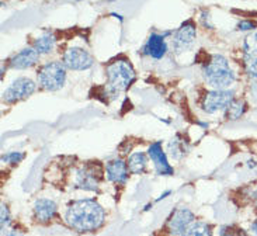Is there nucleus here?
Returning a JSON list of instances; mask_svg holds the SVG:
<instances>
[{
    "mask_svg": "<svg viewBox=\"0 0 257 236\" xmlns=\"http://www.w3.org/2000/svg\"><path fill=\"white\" fill-rule=\"evenodd\" d=\"M104 218V209L94 200H77L72 202L65 214L68 225L79 232L97 229L103 225Z\"/></svg>",
    "mask_w": 257,
    "mask_h": 236,
    "instance_id": "1",
    "label": "nucleus"
},
{
    "mask_svg": "<svg viewBox=\"0 0 257 236\" xmlns=\"http://www.w3.org/2000/svg\"><path fill=\"white\" fill-rule=\"evenodd\" d=\"M207 83L214 87V90H228L230 84L235 82V75L230 69L228 59L222 55H212L209 62L202 69Z\"/></svg>",
    "mask_w": 257,
    "mask_h": 236,
    "instance_id": "2",
    "label": "nucleus"
},
{
    "mask_svg": "<svg viewBox=\"0 0 257 236\" xmlns=\"http://www.w3.org/2000/svg\"><path fill=\"white\" fill-rule=\"evenodd\" d=\"M107 89L105 91L115 97L125 91L135 80V70L128 61H115L107 66Z\"/></svg>",
    "mask_w": 257,
    "mask_h": 236,
    "instance_id": "3",
    "label": "nucleus"
},
{
    "mask_svg": "<svg viewBox=\"0 0 257 236\" xmlns=\"http://www.w3.org/2000/svg\"><path fill=\"white\" fill-rule=\"evenodd\" d=\"M66 79L65 65L61 62H48L38 72V84L49 91L59 90Z\"/></svg>",
    "mask_w": 257,
    "mask_h": 236,
    "instance_id": "4",
    "label": "nucleus"
},
{
    "mask_svg": "<svg viewBox=\"0 0 257 236\" xmlns=\"http://www.w3.org/2000/svg\"><path fill=\"white\" fill-rule=\"evenodd\" d=\"M63 65L65 68L72 70H86L93 66V56L83 48L73 47L63 54Z\"/></svg>",
    "mask_w": 257,
    "mask_h": 236,
    "instance_id": "5",
    "label": "nucleus"
},
{
    "mask_svg": "<svg viewBox=\"0 0 257 236\" xmlns=\"http://www.w3.org/2000/svg\"><path fill=\"white\" fill-rule=\"evenodd\" d=\"M233 100L235 98L232 90H212L205 94L202 101V108L208 114H214L221 110H226Z\"/></svg>",
    "mask_w": 257,
    "mask_h": 236,
    "instance_id": "6",
    "label": "nucleus"
},
{
    "mask_svg": "<svg viewBox=\"0 0 257 236\" xmlns=\"http://www.w3.org/2000/svg\"><path fill=\"white\" fill-rule=\"evenodd\" d=\"M37 84L28 79V77H20L17 80H14L13 83L7 87L5 93H3V100L6 103H14V101H19L23 98L31 96L35 91Z\"/></svg>",
    "mask_w": 257,
    "mask_h": 236,
    "instance_id": "7",
    "label": "nucleus"
},
{
    "mask_svg": "<svg viewBox=\"0 0 257 236\" xmlns=\"http://www.w3.org/2000/svg\"><path fill=\"white\" fill-rule=\"evenodd\" d=\"M197 37V30L193 21H186L184 24H181V27L174 33L173 37V49L180 54L186 52L193 47Z\"/></svg>",
    "mask_w": 257,
    "mask_h": 236,
    "instance_id": "8",
    "label": "nucleus"
},
{
    "mask_svg": "<svg viewBox=\"0 0 257 236\" xmlns=\"http://www.w3.org/2000/svg\"><path fill=\"white\" fill-rule=\"evenodd\" d=\"M194 214L188 208H177L167 221V229L174 236H181L191 223L194 222Z\"/></svg>",
    "mask_w": 257,
    "mask_h": 236,
    "instance_id": "9",
    "label": "nucleus"
},
{
    "mask_svg": "<svg viewBox=\"0 0 257 236\" xmlns=\"http://www.w3.org/2000/svg\"><path fill=\"white\" fill-rule=\"evenodd\" d=\"M243 62L246 72L251 77L257 79V33L244 38Z\"/></svg>",
    "mask_w": 257,
    "mask_h": 236,
    "instance_id": "10",
    "label": "nucleus"
},
{
    "mask_svg": "<svg viewBox=\"0 0 257 236\" xmlns=\"http://www.w3.org/2000/svg\"><path fill=\"white\" fill-rule=\"evenodd\" d=\"M148 155L155 163L158 174H160V176H172L174 173V169L169 165L166 153L163 152L160 142H153L148 149Z\"/></svg>",
    "mask_w": 257,
    "mask_h": 236,
    "instance_id": "11",
    "label": "nucleus"
},
{
    "mask_svg": "<svg viewBox=\"0 0 257 236\" xmlns=\"http://www.w3.org/2000/svg\"><path fill=\"white\" fill-rule=\"evenodd\" d=\"M169 34L170 33H165L163 35L156 34V33L151 34L144 47V54L151 56L153 59H162L167 52V44L165 41V37Z\"/></svg>",
    "mask_w": 257,
    "mask_h": 236,
    "instance_id": "12",
    "label": "nucleus"
},
{
    "mask_svg": "<svg viewBox=\"0 0 257 236\" xmlns=\"http://www.w3.org/2000/svg\"><path fill=\"white\" fill-rule=\"evenodd\" d=\"M128 165L122 159H112L105 165L108 180L115 184H124L128 179Z\"/></svg>",
    "mask_w": 257,
    "mask_h": 236,
    "instance_id": "13",
    "label": "nucleus"
},
{
    "mask_svg": "<svg viewBox=\"0 0 257 236\" xmlns=\"http://www.w3.org/2000/svg\"><path fill=\"white\" fill-rule=\"evenodd\" d=\"M40 59V54L34 48H24L21 49L19 54L10 59V68L13 69H27L34 66Z\"/></svg>",
    "mask_w": 257,
    "mask_h": 236,
    "instance_id": "14",
    "label": "nucleus"
},
{
    "mask_svg": "<svg viewBox=\"0 0 257 236\" xmlns=\"http://www.w3.org/2000/svg\"><path fill=\"white\" fill-rule=\"evenodd\" d=\"M56 204L48 198H41L34 204V215L40 222H48L56 214Z\"/></svg>",
    "mask_w": 257,
    "mask_h": 236,
    "instance_id": "15",
    "label": "nucleus"
},
{
    "mask_svg": "<svg viewBox=\"0 0 257 236\" xmlns=\"http://www.w3.org/2000/svg\"><path fill=\"white\" fill-rule=\"evenodd\" d=\"M76 187L86 190V191H97L98 180L97 177L93 174V172L87 169H80L76 174Z\"/></svg>",
    "mask_w": 257,
    "mask_h": 236,
    "instance_id": "16",
    "label": "nucleus"
},
{
    "mask_svg": "<svg viewBox=\"0 0 257 236\" xmlns=\"http://www.w3.org/2000/svg\"><path fill=\"white\" fill-rule=\"evenodd\" d=\"M146 163H148V159H146L145 153L137 152L130 156V159H128V169H130L131 173L141 174L145 172Z\"/></svg>",
    "mask_w": 257,
    "mask_h": 236,
    "instance_id": "17",
    "label": "nucleus"
},
{
    "mask_svg": "<svg viewBox=\"0 0 257 236\" xmlns=\"http://www.w3.org/2000/svg\"><path fill=\"white\" fill-rule=\"evenodd\" d=\"M188 151V145L186 142V139H183L180 135H177L176 138H173L169 142V152L173 156L174 159H181Z\"/></svg>",
    "mask_w": 257,
    "mask_h": 236,
    "instance_id": "18",
    "label": "nucleus"
},
{
    "mask_svg": "<svg viewBox=\"0 0 257 236\" xmlns=\"http://www.w3.org/2000/svg\"><path fill=\"white\" fill-rule=\"evenodd\" d=\"M55 47V37L52 34H45L34 41V49L38 54H49Z\"/></svg>",
    "mask_w": 257,
    "mask_h": 236,
    "instance_id": "19",
    "label": "nucleus"
},
{
    "mask_svg": "<svg viewBox=\"0 0 257 236\" xmlns=\"http://www.w3.org/2000/svg\"><path fill=\"white\" fill-rule=\"evenodd\" d=\"M181 236H212L211 226L204 222H193Z\"/></svg>",
    "mask_w": 257,
    "mask_h": 236,
    "instance_id": "20",
    "label": "nucleus"
},
{
    "mask_svg": "<svg viewBox=\"0 0 257 236\" xmlns=\"http://www.w3.org/2000/svg\"><path fill=\"white\" fill-rule=\"evenodd\" d=\"M226 110H228V118L237 120V118L242 117L243 112L246 111V104H244L243 101H240V100H233Z\"/></svg>",
    "mask_w": 257,
    "mask_h": 236,
    "instance_id": "21",
    "label": "nucleus"
},
{
    "mask_svg": "<svg viewBox=\"0 0 257 236\" xmlns=\"http://www.w3.org/2000/svg\"><path fill=\"white\" fill-rule=\"evenodd\" d=\"M23 159H24V153L23 152H9L2 156V162L12 163V165H16V163H19Z\"/></svg>",
    "mask_w": 257,
    "mask_h": 236,
    "instance_id": "22",
    "label": "nucleus"
},
{
    "mask_svg": "<svg viewBox=\"0 0 257 236\" xmlns=\"http://www.w3.org/2000/svg\"><path fill=\"white\" fill-rule=\"evenodd\" d=\"M219 236H247L243 229H239L236 226H222L219 230Z\"/></svg>",
    "mask_w": 257,
    "mask_h": 236,
    "instance_id": "23",
    "label": "nucleus"
},
{
    "mask_svg": "<svg viewBox=\"0 0 257 236\" xmlns=\"http://www.w3.org/2000/svg\"><path fill=\"white\" fill-rule=\"evenodd\" d=\"M0 212H2V229H5L7 225L10 223V212H9L7 205L2 204V209H0Z\"/></svg>",
    "mask_w": 257,
    "mask_h": 236,
    "instance_id": "24",
    "label": "nucleus"
},
{
    "mask_svg": "<svg viewBox=\"0 0 257 236\" xmlns=\"http://www.w3.org/2000/svg\"><path fill=\"white\" fill-rule=\"evenodd\" d=\"M254 28H256V23L249 20L240 21L237 24V30H240V31H250V30H254Z\"/></svg>",
    "mask_w": 257,
    "mask_h": 236,
    "instance_id": "25",
    "label": "nucleus"
},
{
    "mask_svg": "<svg viewBox=\"0 0 257 236\" xmlns=\"http://www.w3.org/2000/svg\"><path fill=\"white\" fill-rule=\"evenodd\" d=\"M3 236H23L20 232H17V230H3Z\"/></svg>",
    "mask_w": 257,
    "mask_h": 236,
    "instance_id": "26",
    "label": "nucleus"
},
{
    "mask_svg": "<svg viewBox=\"0 0 257 236\" xmlns=\"http://www.w3.org/2000/svg\"><path fill=\"white\" fill-rule=\"evenodd\" d=\"M250 232L253 236H257V219L250 225Z\"/></svg>",
    "mask_w": 257,
    "mask_h": 236,
    "instance_id": "27",
    "label": "nucleus"
},
{
    "mask_svg": "<svg viewBox=\"0 0 257 236\" xmlns=\"http://www.w3.org/2000/svg\"><path fill=\"white\" fill-rule=\"evenodd\" d=\"M251 96H253V98L257 101V82L251 86Z\"/></svg>",
    "mask_w": 257,
    "mask_h": 236,
    "instance_id": "28",
    "label": "nucleus"
},
{
    "mask_svg": "<svg viewBox=\"0 0 257 236\" xmlns=\"http://www.w3.org/2000/svg\"><path fill=\"white\" fill-rule=\"evenodd\" d=\"M253 198H254V201H256V205H257V190L253 193Z\"/></svg>",
    "mask_w": 257,
    "mask_h": 236,
    "instance_id": "29",
    "label": "nucleus"
}]
</instances>
